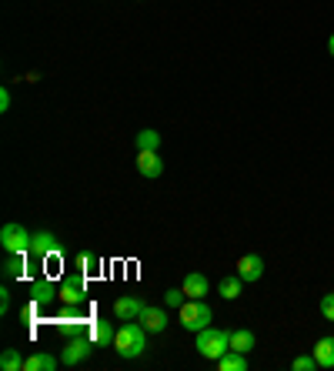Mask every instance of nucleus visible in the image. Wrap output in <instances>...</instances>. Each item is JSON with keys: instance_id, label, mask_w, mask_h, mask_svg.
<instances>
[{"instance_id": "obj_1", "label": "nucleus", "mask_w": 334, "mask_h": 371, "mask_svg": "<svg viewBox=\"0 0 334 371\" xmlns=\"http://www.w3.org/2000/svg\"><path fill=\"white\" fill-rule=\"evenodd\" d=\"M144 348H147V328L134 325V321H124V328L114 338V351L121 358H140Z\"/></svg>"}, {"instance_id": "obj_2", "label": "nucleus", "mask_w": 334, "mask_h": 371, "mask_svg": "<svg viewBox=\"0 0 334 371\" xmlns=\"http://www.w3.org/2000/svg\"><path fill=\"white\" fill-rule=\"evenodd\" d=\"M198 355L208 358V361H217V358L224 355V351H231V335L228 331H221V328H201L198 331Z\"/></svg>"}, {"instance_id": "obj_3", "label": "nucleus", "mask_w": 334, "mask_h": 371, "mask_svg": "<svg viewBox=\"0 0 334 371\" xmlns=\"http://www.w3.org/2000/svg\"><path fill=\"white\" fill-rule=\"evenodd\" d=\"M211 318H214V311L204 298H187L181 305V325L187 328V331H194V335H198L201 328L211 325Z\"/></svg>"}, {"instance_id": "obj_4", "label": "nucleus", "mask_w": 334, "mask_h": 371, "mask_svg": "<svg viewBox=\"0 0 334 371\" xmlns=\"http://www.w3.org/2000/svg\"><path fill=\"white\" fill-rule=\"evenodd\" d=\"M0 245L7 254H27L34 245V234L24 224H3L0 228Z\"/></svg>"}, {"instance_id": "obj_5", "label": "nucleus", "mask_w": 334, "mask_h": 371, "mask_svg": "<svg viewBox=\"0 0 334 371\" xmlns=\"http://www.w3.org/2000/svg\"><path fill=\"white\" fill-rule=\"evenodd\" d=\"M97 348L94 344L91 335H67V341H64V351H61V361L64 365H80V361H87L91 358V351Z\"/></svg>"}, {"instance_id": "obj_6", "label": "nucleus", "mask_w": 334, "mask_h": 371, "mask_svg": "<svg viewBox=\"0 0 334 371\" xmlns=\"http://www.w3.org/2000/svg\"><path fill=\"white\" fill-rule=\"evenodd\" d=\"M234 275H238L244 284H247V281H261V275H264V258H261V254H244V258H238Z\"/></svg>"}, {"instance_id": "obj_7", "label": "nucleus", "mask_w": 334, "mask_h": 371, "mask_svg": "<svg viewBox=\"0 0 334 371\" xmlns=\"http://www.w3.org/2000/svg\"><path fill=\"white\" fill-rule=\"evenodd\" d=\"M61 251V241H57V234L54 231H37L34 234V245H31V254H37V258H50V254H57Z\"/></svg>"}, {"instance_id": "obj_8", "label": "nucleus", "mask_w": 334, "mask_h": 371, "mask_svg": "<svg viewBox=\"0 0 334 371\" xmlns=\"http://www.w3.org/2000/svg\"><path fill=\"white\" fill-rule=\"evenodd\" d=\"M84 294H87V288H84V278L77 275V278H67L61 284V291H57V298H61L64 305H71V308H77L80 301H84Z\"/></svg>"}, {"instance_id": "obj_9", "label": "nucleus", "mask_w": 334, "mask_h": 371, "mask_svg": "<svg viewBox=\"0 0 334 371\" xmlns=\"http://www.w3.org/2000/svg\"><path fill=\"white\" fill-rule=\"evenodd\" d=\"M137 170L144 177H161L164 174V161L157 157V151H137Z\"/></svg>"}, {"instance_id": "obj_10", "label": "nucleus", "mask_w": 334, "mask_h": 371, "mask_svg": "<svg viewBox=\"0 0 334 371\" xmlns=\"http://www.w3.org/2000/svg\"><path fill=\"white\" fill-rule=\"evenodd\" d=\"M144 308H147V305H140L137 298H117V301H114V314H117V321H137Z\"/></svg>"}, {"instance_id": "obj_11", "label": "nucleus", "mask_w": 334, "mask_h": 371, "mask_svg": "<svg viewBox=\"0 0 334 371\" xmlns=\"http://www.w3.org/2000/svg\"><path fill=\"white\" fill-rule=\"evenodd\" d=\"M137 321L147 328V331H154V335H161V331L170 325V321H167V311H164V308H144Z\"/></svg>"}, {"instance_id": "obj_12", "label": "nucleus", "mask_w": 334, "mask_h": 371, "mask_svg": "<svg viewBox=\"0 0 334 371\" xmlns=\"http://www.w3.org/2000/svg\"><path fill=\"white\" fill-rule=\"evenodd\" d=\"M181 288H184V294H187V298H204V294L211 291L208 278H204V275H198V271H187V275H184V281H181Z\"/></svg>"}, {"instance_id": "obj_13", "label": "nucleus", "mask_w": 334, "mask_h": 371, "mask_svg": "<svg viewBox=\"0 0 334 371\" xmlns=\"http://www.w3.org/2000/svg\"><path fill=\"white\" fill-rule=\"evenodd\" d=\"M57 291H61V284H54L50 278H37L31 284V298H34V305H47L50 298H57Z\"/></svg>"}, {"instance_id": "obj_14", "label": "nucleus", "mask_w": 334, "mask_h": 371, "mask_svg": "<svg viewBox=\"0 0 334 371\" xmlns=\"http://www.w3.org/2000/svg\"><path fill=\"white\" fill-rule=\"evenodd\" d=\"M314 361H318V368H334V338H318Z\"/></svg>"}, {"instance_id": "obj_15", "label": "nucleus", "mask_w": 334, "mask_h": 371, "mask_svg": "<svg viewBox=\"0 0 334 371\" xmlns=\"http://www.w3.org/2000/svg\"><path fill=\"white\" fill-rule=\"evenodd\" d=\"M254 344H258L254 331H247V328H241V331H231V348H234V351L247 355V351H254Z\"/></svg>"}, {"instance_id": "obj_16", "label": "nucleus", "mask_w": 334, "mask_h": 371, "mask_svg": "<svg viewBox=\"0 0 334 371\" xmlns=\"http://www.w3.org/2000/svg\"><path fill=\"white\" fill-rule=\"evenodd\" d=\"M217 368L221 371H247V355H241V351H224V355L217 358Z\"/></svg>"}, {"instance_id": "obj_17", "label": "nucleus", "mask_w": 334, "mask_h": 371, "mask_svg": "<svg viewBox=\"0 0 334 371\" xmlns=\"http://www.w3.org/2000/svg\"><path fill=\"white\" fill-rule=\"evenodd\" d=\"M57 368V358L54 355H44V351H37L24 361V371H54Z\"/></svg>"}, {"instance_id": "obj_18", "label": "nucleus", "mask_w": 334, "mask_h": 371, "mask_svg": "<svg viewBox=\"0 0 334 371\" xmlns=\"http://www.w3.org/2000/svg\"><path fill=\"white\" fill-rule=\"evenodd\" d=\"M241 288H244V281L238 278V275H231V278H224L217 284V294H221L224 301H234V298H241Z\"/></svg>"}, {"instance_id": "obj_19", "label": "nucleus", "mask_w": 334, "mask_h": 371, "mask_svg": "<svg viewBox=\"0 0 334 371\" xmlns=\"http://www.w3.org/2000/svg\"><path fill=\"white\" fill-rule=\"evenodd\" d=\"M91 338H94V344H114V338H117V331L107 325V321H94V328H91Z\"/></svg>"}, {"instance_id": "obj_20", "label": "nucleus", "mask_w": 334, "mask_h": 371, "mask_svg": "<svg viewBox=\"0 0 334 371\" xmlns=\"http://www.w3.org/2000/svg\"><path fill=\"white\" fill-rule=\"evenodd\" d=\"M24 361H27V358H20L17 348H3V355H0V368H3V371H24Z\"/></svg>"}, {"instance_id": "obj_21", "label": "nucleus", "mask_w": 334, "mask_h": 371, "mask_svg": "<svg viewBox=\"0 0 334 371\" xmlns=\"http://www.w3.org/2000/svg\"><path fill=\"white\" fill-rule=\"evenodd\" d=\"M134 140H137V151H157V147H161V134H157L154 127L140 131V134H137Z\"/></svg>"}, {"instance_id": "obj_22", "label": "nucleus", "mask_w": 334, "mask_h": 371, "mask_svg": "<svg viewBox=\"0 0 334 371\" xmlns=\"http://www.w3.org/2000/svg\"><path fill=\"white\" fill-rule=\"evenodd\" d=\"M3 275H7V278H20V275H24V254H10L7 264H3Z\"/></svg>"}, {"instance_id": "obj_23", "label": "nucleus", "mask_w": 334, "mask_h": 371, "mask_svg": "<svg viewBox=\"0 0 334 371\" xmlns=\"http://www.w3.org/2000/svg\"><path fill=\"white\" fill-rule=\"evenodd\" d=\"M291 368L294 371H314L318 368V361H314V355H298L294 361H291Z\"/></svg>"}, {"instance_id": "obj_24", "label": "nucleus", "mask_w": 334, "mask_h": 371, "mask_svg": "<svg viewBox=\"0 0 334 371\" xmlns=\"http://www.w3.org/2000/svg\"><path fill=\"white\" fill-rule=\"evenodd\" d=\"M74 264H77V271H80V275H87V271L94 268V264H97V258L84 251V254H77V258H74Z\"/></svg>"}, {"instance_id": "obj_25", "label": "nucleus", "mask_w": 334, "mask_h": 371, "mask_svg": "<svg viewBox=\"0 0 334 371\" xmlns=\"http://www.w3.org/2000/svg\"><path fill=\"white\" fill-rule=\"evenodd\" d=\"M184 298H187V294H184V288H170V291L164 294V301L170 305V308H181V305H184Z\"/></svg>"}, {"instance_id": "obj_26", "label": "nucleus", "mask_w": 334, "mask_h": 371, "mask_svg": "<svg viewBox=\"0 0 334 371\" xmlns=\"http://www.w3.org/2000/svg\"><path fill=\"white\" fill-rule=\"evenodd\" d=\"M321 314H324L328 321H334V294H324V298H321Z\"/></svg>"}, {"instance_id": "obj_27", "label": "nucleus", "mask_w": 334, "mask_h": 371, "mask_svg": "<svg viewBox=\"0 0 334 371\" xmlns=\"http://www.w3.org/2000/svg\"><path fill=\"white\" fill-rule=\"evenodd\" d=\"M7 311H10V291L3 288V291H0V314H7Z\"/></svg>"}, {"instance_id": "obj_28", "label": "nucleus", "mask_w": 334, "mask_h": 371, "mask_svg": "<svg viewBox=\"0 0 334 371\" xmlns=\"http://www.w3.org/2000/svg\"><path fill=\"white\" fill-rule=\"evenodd\" d=\"M0 110H10V91L7 87L0 91Z\"/></svg>"}, {"instance_id": "obj_29", "label": "nucleus", "mask_w": 334, "mask_h": 371, "mask_svg": "<svg viewBox=\"0 0 334 371\" xmlns=\"http://www.w3.org/2000/svg\"><path fill=\"white\" fill-rule=\"evenodd\" d=\"M328 50H331V57H334V34H331V41H328Z\"/></svg>"}]
</instances>
